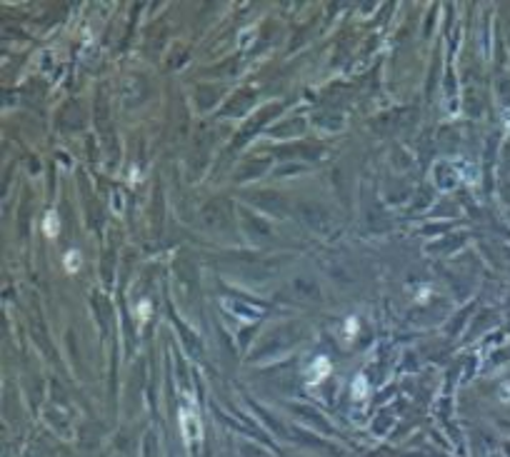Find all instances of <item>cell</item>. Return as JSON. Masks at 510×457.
<instances>
[{
  "instance_id": "cell-1",
  "label": "cell",
  "mask_w": 510,
  "mask_h": 457,
  "mask_svg": "<svg viewBox=\"0 0 510 457\" xmlns=\"http://www.w3.org/2000/svg\"><path fill=\"white\" fill-rule=\"evenodd\" d=\"M43 230H45V235H50V237H58V230H60V225H58V218H55V212H48V215H45Z\"/></svg>"
},
{
  "instance_id": "cell-2",
  "label": "cell",
  "mask_w": 510,
  "mask_h": 457,
  "mask_svg": "<svg viewBox=\"0 0 510 457\" xmlns=\"http://www.w3.org/2000/svg\"><path fill=\"white\" fill-rule=\"evenodd\" d=\"M65 267H68V270H73V273L80 267V253L78 250H73V253L65 255Z\"/></svg>"
},
{
  "instance_id": "cell-3",
  "label": "cell",
  "mask_w": 510,
  "mask_h": 457,
  "mask_svg": "<svg viewBox=\"0 0 510 457\" xmlns=\"http://www.w3.org/2000/svg\"><path fill=\"white\" fill-rule=\"evenodd\" d=\"M138 312H140V317L148 312V303H140V307H138Z\"/></svg>"
}]
</instances>
